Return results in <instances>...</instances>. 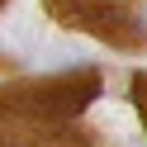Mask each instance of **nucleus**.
<instances>
[{"label":"nucleus","instance_id":"nucleus-1","mask_svg":"<svg viewBox=\"0 0 147 147\" xmlns=\"http://www.w3.org/2000/svg\"><path fill=\"white\" fill-rule=\"evenodd\" d=\"M0 5H5V0H0Z\"/></svg>","mask_w":147,"mask_h":147}]
</instances>
